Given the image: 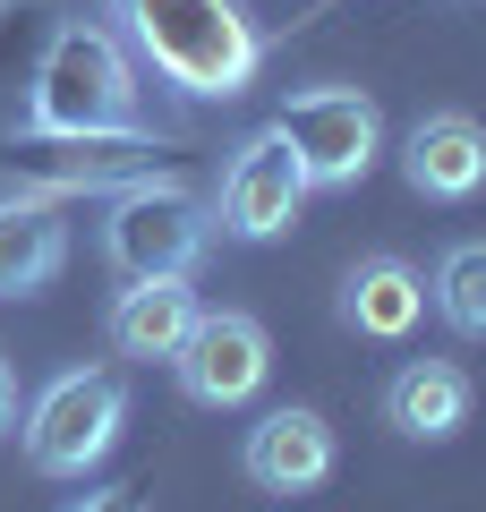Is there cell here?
Returning a JSON list of instances; mask_svg holds the SVG:
<instances>
[{"label":"cell","mask_w":486,"mask_h":512,"mask_svg":"<svg viewBox=\"0 0 486 512\" xmlns=\"http://www.w3.org/2000/svg\"><path fill=\"white\" fill-rule=\"evenodd\" d=\"M188 325H197V291H188V274L128 282V291L111 299V350H120V359H180Z\"/></svg>","instance_id":"7c38bea8"},{"label":"cell","mask_w":486,"mask_h":512,"mask_svg":"<svg viewBox=\"0 0 486 512\" xmlns=\"http://www.w3.org/2000/svg\"><path fill=\"white\" fill-rule=\"evenodd\" d=\"M77 512H145V495L137 487H103V495H86Z\"/></svg>","instance_id":"e0dca14e"},{"label":"cell","mask_w":486,"mask_h":512,"mask_svg":"<svg viewBox=\"0 0 486 512\" xmlns=\"http://www.w3.org/2000/svg\"><path fill=\"white\" fill-rule=\"evenodd\" d=\"M111 18L145 69L188 103H231L265 69V35L248 26L239 0H111Z\"/></svg>","instance_id":"6da1fadb"},{"label":"cell","mask_w":486,"mask_h":512,"mask_svg":"<svg viewBox=\"0 0 486 512\" xmlns=\"http://www.w3.org/2000/svg\"><path fill=\"white\" fill-rule=\"evenodd\" d=\"M299 205H307V171H299V154H290V137L282 128H256V137H239V154H231V171H222V231L231 239H282L290 222H299Z\"/></svg>","instance_id":"ba28073f"},{"label":"cell","mask_w":486,"mask_h":512,"mask_svg":"<svg viewBox=\"0 0 486 512\" xmlns=\"http://www.w3.org/2000/svg\"><path fill=\"white\" fill-rule=\"evenodd\" d=\"M9 419H18V367H9V350H0V436H9Z\"/></svg>","instance_id":"ac0fdd59"},{"label":"cell","mask_w":486,"mask_h":512,"mask_svg":"<svg viewBox=\"0 0 486 512\" xmlns=\"http://www.w3.org/2000/svg\"><path fill=\"white\" fill-rule=\"evenodd\" d=\"M418 316H427V282L401 256H359L342 274V325L359 342H401V333H418Z\"/></svg>","instance_id":"5bb4252c"},{"label":"cell","mask_w":486,"mask_h":512,"mask_svg":"<svg viewBox=\"0 0 486 512\" xmlns=\"http://www.w3.org/2000/svg\"><path fill=\"white\" fill-rule=\"evenodd\" d=\"M171 376H180V393L197 410H239V402H256V384L273 376V342H265V325L239 316V308H197Z\"/></svg>","instance_id":"52a82bcc"},{"label":"cell","mask_w":486,"mask_h":512,"mask_svg":"<svg viewBox=\"0 0 486 512\" xmlns=\"http://www.w3.org/2000/svg\"><path fill=\"white\" fill-rule=\"evenodd\" d=\"M205 239H214L205 197L188 180H154V171H145L137 188H120V205H111V222H103V256H111V274H120V282L197 274Z\"/></svg>","instance_id":"3957f363"},{"label":"cell","mask_w":486,"mask_h":512,"mask_svg":"<svg viewBox=\"0 0 486 512\" xmlns=\"http://www.w3.org/2000/svg\"><path fill=\"white\" fill-rule=\"evenodd\" d=\"M154 154H171L154 128H128V137H52V128H9V180L35 188V197H69V188H103V180H145Z\"/></svg>","instance_id":"8992f818"},{"label":"cell","mask_w":486,"mask_h":512,"mask_svg":"<svg viewBox=\"0 0 486 512\" xmlns=\"http://www.w3.org/2000/svg\"><path fill=\"white\" fill-rule=\"evenodd\" d=\"M120 427H128V384L111 367H69L26 410V461L43 478H86L120 444Z\"/></svg>","instance_id":"277c9868"},{"label":"cell","mask_w":486,"mask_h":512,"mask_svg":"<svg viewBox=\"0 0 486 512\" xmlns=\"http://www.w3.org/2000/svg\"><path fill=\"white\" fill-rule=\"evenodd\" d=\"M239 470L256 478L265 495H307L333 478V427L316 419V410H265V419L248 427V453H239Z\"/></svg>","instance_id":"9c48e42d"},{"label":"cell","mask_w":486,"mask_h":512,"mask_svg":"<svg viewBox=\"0 0 486 512\" xmlns=\"http://www.w3.org/2000/svg\"><path fill=\"white\" fill-rule=\"evenodd\" d=\"M435 316H444L461 342H486V239H461V248H444V265H435Z\"/></svg>","instance_id":"2e32d148"},{"label":"cell","mask_w":486,"mask_h":512,"mask_svg":"<svg viewBox=\"0 0 486 512\" xmlns=\"http://www.w3.org/2000/svg\"><path fill=\"white\" fill-rule=\"evenodd\" d=\"M273 128L290 137L307 188H359L376 171V154H384V120H376V103L359 86H299Z\"/></svg>","instance_id":"5b68a950"},{"label":"cell","mask_w":486,"mask_h":512,"mask_svg":"<svg viewBox=\"0 0 486 512\" xmlns=\"http://www.w3.org/2000/svg\"><path fill=\"white\" fill-rule=\"evenodd\" d=\"M384 427L410 444H444L469 427V376L452 359H410L393 384H384Z\"/></svg>","instance_id":"4fadbf2b"},{"label":"cell","mask_w":486,"mask_h":512,"mask_svg":"<svg viewBox=\"0 0 486 512\" xmlns=\"http://www.w3.org/2000/svg\"><path fill=\"white\" fill-rule=\"evenodd\" d=\"M69 265V222L60 197H0V299H35L43 282Z\"/></svg>","instance_id":"8fae6325"},{"label":"cell","mask_w":486,"mask_h":512,"mask_svg":"<svg viewBox=\"0 0 486 512\" xmlns=\"http://www.w3.org/2000/svg\"><path fill=\"white\" fill-rule=\"evenodd\" d=\"M401 171H410L418 197L435 205H461L486 188V128L469 120V111H427V120L410 128V146H401Z\"/></svg>","instance_id":"30bf717a"},{"label":"cell","mask_w":486,"mask_h":512,"mask_svg":"<svg viewBox=\"0 0 486 512\" xmlns=\"http://www.w3.org/2000/svg\"><path fill=\"white\" fill-rule=\"evenodd\" d=\"M52 35H60L52 0H0V128H26L35 77L52 60Z\"/></svg>","instance_id":"9a60e30c"},{"label":"cell","mask_w":486,"mask_h":512,"mask_svg":"<svg viewBox=\"0 0 486 512\" xmlns=\"http://www.w3.org/2000/svg\"><path fill=\"white\" fill-rule=\"evenodd\" d=\"M26 128H52V137H128V128H154L128 43L94 18H60L52 60L35 77V103H26Z\"/></svg>","instance_id":"7a4b0ae2"}]
</instances>
